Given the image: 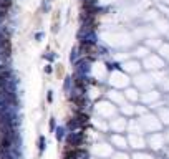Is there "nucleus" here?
Listing matches in <instances>:
<instances>
[{"instance_id":"f257e3e1","label":"nucleus","mask_w":169,"mask_h":159,"mask_svg":"<svg viewBox=\"0 0 169 159\" xmlns=\"http://www.w3.org/2000/svg\"><path fill=\"white\" fill-rule=\"evenodd\" d=\"M56 139H63V128H56Z\"/></svg>"},{"instance_id":"f03ea898","label":"nucleus","mask_w":169,"mask_h":159,"mask_svg":"<svg viewBox=\"0 0 169 159\" xmlns=\"http://www.w3.org/2000/svg\"><path fill=\"white\" fill-rule=\"evenodd\" d=\"M76 56H78V50H76V48H73V50H71V55H70V60H71V61H75V60H76Z\"/></svg>"},{"instance_id":"7ed1b4c3","label":"nucleus","mask_w":169,"mask_h":159,"mask_svg":"<svg viewBox=\"0 0 169 159\" xmlns=\"http://www.w3.org/2000/svg\"><path fill=\"white\" fill-rule=\"evenodd\" d=\"M45 149V136H40V152H43Z\"/></svg>"},{"instance_id":"20e7f679","label":"nucleus","mask_w":169,"mask_h":159,"mask_svg":"<svg viewBox=\"0 0 169 159\" xmlns=\"http://www.w3.org/2000/svg\"><path fill=\"white\" fill-rule=\"evenodd\" d=\"M35 38H37V40H38V42H40V40H42V38H43V33H37V35H35Z\"/></svg>"},{"instance_id":"39448f33","label":"nucleus","mask_w":169,"mask_h":159,"mask_svg":"<svg viewBox=\"0 0 169 159\" xmlns=\"http://www.w3.org/2000/svg\"><path fill=\"white\" fill-rule=\"evenodd\" d=\"M50 129H51V131H53V129H55V121H53V119L50 121Z\"/></svg>"},{"instance_id":"423d86ee","label":"nucleus","mask_w":169,"mask_h":159,"mask_svg":"<svg viewBox=\"0 0 169 159\" xmlns=\"http://www.w3.org/2000/svg\"><path fill=\"white\" fill-rule=\"evenodd\" d=\"M45 71L47 73H51V66H45Z\"/></svg>"}]
</instances>
